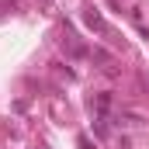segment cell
Returning <instances> with one entry per match:
<instances>
[{
  "instance_id": "cell-1",
  "label": "cell",
  "mask_w": 149,
  "mask_h": 149,
  "mask_svg": "<svg viewBox=\"0 0 149 149\" xmlns=\"http://www.w3.org/2000/svg\"><path fill=\"white\" fill-rule=\"evenodd\" d=\"M83 21H87V28H94V31H101V35H108V31H111V28H108V21H104L94 7H87V10H83Z\"/></svg>"
},
{
  "instance_id": "cell-2",
  "label": "cell",
  "mask_w": 149,
  "mask_h": 149,
  "mask_svg": "<svg viewBox=\"0 0 149 149\" xmlns=\"http://www.w3.org/2000/svg\"><path fill=\"white\" fill-rule=\"evenodd\" d=\"M42 3H45V7H52V0H42Z\"/></svg>"
}]
</instances>
